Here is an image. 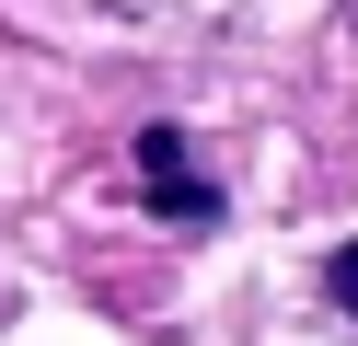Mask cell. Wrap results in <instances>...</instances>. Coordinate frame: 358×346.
<instances>
[{
    "mask_svg": "<svg viewBox=\"0 0 358 346\" xmlns=\"http://www.w3.org/2000/svg\"><path fill=\"white\" fill-rule=\"evenodd\" d=\"M139 196L162 208V219H220V185L196 173V150H185V127H139Z\"/></svg>",
    "mask_w": 358,
    "mask_h": 346,
    "instance_id": "cell-1",
    "label": "cell"
},
{
    "mask_svg": "<svg viewBox=\"0 0 358 346\" xmlns=\"http://www.w3.org/2000/svg\"><path fill=\"white\" fill-rule=\"evenodd\" d=\"M324 289H335V312L358 323V243H335V254H324Z\"/></svg>",
    "mask_w": 358,
    "mask_h": 346,
    "instance_id": "cell-2",
    "label": "cell"
}]
</instances>
